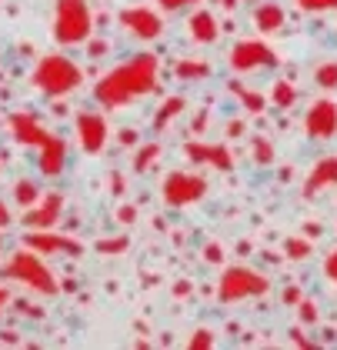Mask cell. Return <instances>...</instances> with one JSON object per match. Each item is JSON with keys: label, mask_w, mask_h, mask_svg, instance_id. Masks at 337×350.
<instances>
[{"label": "cell", "mask_w": 337, "mask_h": 350, "mask_svg": "<svg viewBox=\"0 0 337 350\" xmlns=\"http://www.w3.org/2000/svg\"><path fill=\"white\" fill-rule=\"evenodd\" d=\"M154 87H157V57L137 54L134 60L104 74V81L97 83V100L104 107H124L127 100L151 94Z\"/></svg>", "instance_id": "cell-1"}, {"label": "cell", "mask_w": 337, "mask_h": 350, "mask_svg": "<svg viewBox=\"0 0 337 350\" xmlns=\"http://www.w3.org/2000/svg\"><path fill=\"white\" fill-rule=\"evenodd\" d=\"M10 131L21 144H30V147L40 150V174L44 177H60L64 174V161H67V140L64 137L40 127L34 113H10Z\"/></svg>", "instance_id": "cell-2"}, {"label": "cell", "mask_w": 337, "mask_h": 350, "mask_svg": "<svg viewBox=\"0 0 337 350\" xmlns=\"http://www.w3.org/2000/svg\"><path fill=\"white\" fill-rule=\"evenodd\" d=\"M30 81H34L37 90H44V94H51V97H60V94L77 90L80 81H84V74H80V67L74 60H67L64 54H51L34 67V77H30Z\"/></svg>", "instance_id": "cell-3"}, {"label": "cell", "mask_w": 337, "mask_h": 350, "mask_svg": "<svg viewBox=\"0 0 337 350\" xmlns=\"http://www.w3.org/2000/svg\"><path fill=\"white\" fill-rule=\"evenodd\" d=\"M53 37H57L60 44H67V47L90 37V10H87V0H57Z\"/></svg>", "instance_id": "cell-4"}, {"label": "cell", "mask_w": 337, "mask_h": 350, "mask_svg": "<svg viewBox=\"0 0 337 350\" xmlns=\"http://www.w3.org/2000/svg\"><path fill=\"white\" fill-rule=\"evenodd\" d=\"M7 277H17V280H24L27 287H34L37 294L44 297H53L57 294V280H53V273L47 270V264L37 257V250H21V254H14L10 257V264L3 267Z\"/></svg>", "instance_id": "cell-5"}, {"label": "cell", "mask_w": 337, "mask_h": 350, "mask_svg": "<svg viewBox=\"0 0 337 350\" xmlns=\"http://www.w3.org/2000/svg\"><path fill=\"white\" fill-rule=\"evenodd\" d=\"M267 291H271V280L251 267H227L221 273V284H217V297L224 304L244 300V297H264Z\"/></svg>", "instance_id": "cell-6"}, {"label": "cell", "mask_w": 337, "mask_h": 350, "mask_svg": "<svg viewBox=\"0 0 337 350\" xmlns=\"http://www.w3.org/2000/svg\"><path fill=\"white\" fill-rule=\"evenodd\" d=\"M164 204H171V207H184V204H194V200H201L204 193H208V180L204 177H197V174H181V170H174V174H167L164 177Z\"/></svg>", "instance_id": "cell-7"}, {"label": "cell", "mask_w": 337, "mask_h": 350, "mask_svg": "<svg viewBox=\"0 0 337 350\" xmlns=\"http://www.w3.org/2000/svg\"><path fill=\"white\" fill-rule=\"evenodd\" d=\"M231 67L234 70H258V67H274V64H281V57L274 54L267 44H260V40H237L231 47Z\"/></svg>", "instance_id": "cell-8"}, {"label": "cell", "mask_w": 337, "mask_h": 350, "mask_svg": "<svg viewBox=\"0 0 337 350\" xmlns=\"http://www.w3.org/2000/svg\"><path fill=\"white\" fill-rule=\"evenodd\" d=\"M304 127H308V134L314 140H331V137H337V104L334 100H314V107L308 110Z\"/></svg>", "instance_id": "cell-9"}, {"label": "cell", "mask_w": 337, "mask_h": 350, "mask_svg": "<svg viewBox=\"0 0 337 350\" xmlns=\"http://www.w3.org/2000/svg\"><path fill=\"white\" fill-rule=\"evenodd\" d=\"M77 137L80 147L87 154H101L107 144V124L101 113H90V110H80L77 113Z\"/></svg>", "instance_id": "cell-10"}, {"label": "cell", "mask_w": 337, "mask_h": 350, "mask_svg": "<svg viewBox=\"0 0 337 350\" xmlns=\"http://www.w3.org/2000/svg\"><path fill=\"white\" fill-rule=\"evenodd\" d=\"M121 24H124L134 37H140V40H157V37L164 33L160 17L151 14V10H144V7H127V10H121Z\"/></svg>", "instance_id": "cell-11"}, {"label": "cell", "mask_w": 337, "mask_h": 350, "mask_svg": "<svg viewBox=\"0 0 337 350\" xmlns=\"http://www.w3.org/2000/svg\"><path fill=\"white\" fill-rule=\"evenodd\" d=\"M24 243L37 254H80V247L74 237H60V234H44V230H30Z\"/></svg>", "instance_id": "cell-12"}, {"label": "cell", "mask_w": 337, "mask_h": 350, "mask_svg": "<svg viewBox=\"0 0 337 350\" xmlns=\"http://www.w3.org/2000/svg\"><path fill=\"white\" fill-rule=\"evenodd\" d=\"M184 154L190 161H204L217 170H234V154L224 147V144H187Z\"/></svg>", "instance_id": "cell-13"}, {"label": "cell", "mask_w": 337, "mask_h": 350, "mask_svg": "<svg viewBox=\"0 0 337 350\" xmlns=\"http://www.w3.org/2000/svg\"><path fill=\"white\" fill-rule=\"evenodd\" d=\"M60 211H64V197H60V193H47V197H40V200L30 207V214H27L24 220H27V227H37V230H44V227L57 224Z\"/></svg>", "instance_id": "cell-14"}, {"label": "cell", "mask_w": 337, "mask_h": 350, "mask_svg": "<svg viewBox=\"0 0 337 350\" xmlns=\"http://www.w3.org/2000/svg\"><path fill=\"white\" fill-rule=\"evenodd\" d=\"M331 184H337V157H321V161L314 163L311 177L304 180L301 193H304V197H314V193H321V190L331 187Z\"/></svg>", "instance_id": "cell-15"}, {"label": "cell", "mask_w": 337, "mask_h": 350, "mask_svg": "<svg viewBox=\"0 0 337 350\" xmlns=\"http://www.w3.org/2000/svg\"><path fill=\"white\" fill-rule=\"evenodd\" d=\"M187 27H190V37H194L197 44H214V40H217V33H221L217 21H214V14H208V10H197V14H190Z\"/></svg>", "instance_id": "cell-16"}, {"label": "cell", "mask_w": 337, "mask_h": 350, "mask_svg": "<svg viewBox=\"0 0 337 350\" xmlns=\"http://www.w3.org/2000/svg\"><path fill=\"white\" fill-rule=\"evenodd\" d=\"M287 21L284 7L281 3H260L258 10H254V24H258V30H264V33H274V30H281Z\"/></svg>", "instance_id": "cell-17"}, {"label": "cell", "mask_w": 337, "mask_h": 350, "mask_svg": "<svg viewBox=\"0 0 337 350\" xmlns=\"http://www.w3.org/2000/svg\"><path fill=\"white\" fill-rule=\"evenodd\" d=\"M14 200H17L21 207H27V211H30V207L40 200V187H37L30 177H21V180L14 184Z\"/></svg>", "instance_id": "cell-18"}, {"label": "cell", "mask_w": 337, "mask_h": 350, "mask_svg": "<svg viewBox=\"0 0 337 350\" xmlns=\"http://www.w3.org/2000/svg\"><path fill=\"white\" fill-rule=\"evenodd\" d=\"M231 90L237 94V97H240V104L251 110V113H264V97H260L258 90H247L244 83H237V81L231 83Z\"/></svg>", "instance_id": "cell-19"}, {"label": "cell", "mask_w": 337, "mask_h": 350, "mask_svg": "<svg viewBox=\"0 0 337 350\" xmlns=\"http://www.w3.org/2000/svg\"><path fill=\"white\" fill-rule=\"evenodd\" d=\"M271 100H274V107H290V104L297 100V90H294V83L274 81V87H271Z\"/></svg>", "instance_id": "cell-20"}, {"label": "cell", "mask_w": 337, "mask_h": 350, "mask_svg": "<svg viewBox=\"0 0 337 350\" xmlns=\"http://www.w3.org/2000/svg\"><path fill=\"white\" fill-rule=\"evenodd\" d=\"M157 157H160V144H157V140L144 144V147L134 154V170H137V174H144V170H147V167H151Z\"/></svg>", "instance_id": "cell-21"}, {"label": "cell", "mask_w": 337, "mask_h": 350, "mask_svg": "<svg viewBox=\"0 0 337 350\" xmlns=\"http://www.w3.org/2000/svg\"><path fill=\"white\" fill-rule=\"evenodd\" d=\"M208 74H210V67L201 64V60H181L177 64V77L181 81H204Z\"/></svg>", "instance_id": "cell-22"}, {"label": "cell", "mask_w": 337, "mask_h": 350, "mask_svg": "<svg viewBox=\"0 0 337 350\" xmlns=\"http://www.w3.org/2000/svg\"><path fill=\"white\" fill-rule=\"evenodd\" d=\"M181 110H184V97H167V100L160 104V110H157V117H154V127H157V131H160V127H164V124H167L171 117H177Z\"/></svg>", "instance_id": "cell-23"}, {"label": "cell", "mask_w": 337, "mask_h": 350, "mask_svg": "<svg viewBox=\"0 0 337 350\" xmlns=\"http://www.w3.org/2000/svg\"><path fill=\"white\" fill-rule=\"evenodd\" d=\"M284 250L290 260H308V257H311V241H304V237H287Z\"/></svg>", "instance_id": "cell-24"}, {"label": "cell", "mask_w": 337, "mask_h": 350, "mask_svg": "<svg viewBox=\"0 0 337 350\" xmlns=\"http://www.w3.org/2000/svg\"><path fill=\"white\" fill-rule=\"evenodd\" d=\"M314 81H317V87H324V90H334L337 87V64H321L317 74H314Z\"/></svg>", "instance_id": "cell-25"}, {"label": "cell", "mask_w": 337, "mask_h": 350, "mask_svg": "<svg viewBox=\"0 0 337 350\" xmlns=\"http://www.w3.org/2000/svg\"><path fill=\"white\" fill-rule=\"evenodd\" d=\"M254 157H258L260 167L274 163V147H271V140H264V137H254Z\"/></svg>", "instance_id": "cell-26"}, {"label": "cell", "mask_w": 337, "mask_h": 350, "mask_svg": "<svg viewBox=\"0 0 337 350\" xmlns=\"http://www.w3.org/2000/svg\"><path fill=\"white\" fill-rule=\"evenodd\" d=\"M130 247L127 237H104V241H97V250L101 254H124Z\"/></svg>", "instance_id": "cell-27"}, {"label": "cell", "mask_w": 337, "mask_h": 350, "mask_svg": "<svg viewBox=\"0 0 337 350\" xmlns=\"http://www.w3.org/2000/svg\"><path fill=\"white\" fill-rule=\"evenodd\" d=\"M297 314H301V323H308V327H314V323L321 321V314H317V304H314V300H301V304H297Z\"/></svg>", "instance_id": "cell-28"}, {"label": "cell", "mask_w": 337, "mask_h": 350, "mask_svg": "<svg viewBox=\"0 0 337 350\" xmlns=\"http://www.w3.org/2000/svg\"><path fill=\"white\" fill-rule=\"evenodd\" d=\"M187 347H194V350L214 347V334H210V330H194V334H190V340H187Z\"/></svg>", "instance_id": "cell-29"}, {"label": "cell", "mask_w": 337, "mask_h": 350, "mask_svg": "<svg viewBox=\"0 0 337 350\" xmlns=\"http://www.w3.org/2000/svg\"><path fill=\"white\" fill-rule=\"evenodd\" d=\"M301 10H327V7H337V0H297Z\"/></svg>", "instance_id": "cell-30"}, {"label": "cell", "mask_w": 337, "mask_h": 350, "mask_svg": "<svg viewBox=\"0 0 337 350\" xmlns=\"http://www.w3.org/2000/svg\"><path fill=\"white\" fill-rule=\"evenodd\" d=\"M324 273H327V280H334L337 284V250L324 257Z\"/></svg>", "instance_id": "cell-31"}, {"label": "cell", "mask_w": 337, "mask_h": 350, "mask_svg": "<svg viewBox=\"0 0 337 350\" xmlns=\"http://www.w3.org/2000/svg\"><path fill=\"white\" fill-rule=\"evenodd\" d=\"M107 51H110L107 40H90V44H87V54L90 57H107Z\"/></svg>", "instance_id": "cell-32"}, {"label": "cell", "mask_w": 337, "mask_h": 350, "mask_svg": "<svg viewBox=\"0 0 337 350\" xmlns=\"http://www.w3.org/2000/svg\"><path fill=\"white\" fill-rule=\"evenodd\" d=\"M204 257H208L210 264H221V260H224V254H221V247H217V243H208V250H204Z\"/></svg>", "instance_id": "cell-33"}, {"label": "cell", "mask_w": 337, "mask_h": 350, "mask_svg": "<svg viewBox=\"0 0 337 350\" xmlns=\"http://www.w3.org/2000/svg\"><path fill=\"white\" fill-rule=\"evenodd\" d=\"M187 3H197V0H160L164 10H181V7H187Z\"/></svg>", "instance_id": "cell-34"}, {"label": "cell", "mask_w": 337, "mask_h": 350, "mask_svg": "<svg viewBox=\"0 0 337 350\" xmlns=\"http://www.w3.org/2000/svg\"><path fill=\"white\" fill-rule=\"evenodd\" d=\"M304 297H301V287H287L284 291V304H301Z\"/></svg>", "instance_id": "cell-35"}, {"label": "cell", "mask_w": 337, "mask_h": 350, "mask_svg": "<svg viewBox=\"0 0 337 350\" xmlns=\"http://www.w3.org/2000/svg\"><path fill=\"white\" fill-rule=\"evenodd\" d=\"M117 217H121V224H134V220H137V211H134V207H121Z\"/></svg>", "instance_id": "cell-36"}, {"label": "cell", "mask_w": 337, "mask_h": 350, "mask_svg": "<svg viewBox=\"0 0 337 350\" xmlns=\"http://www.w3.org/2000/svg\"><path fill=\"white\" fill-rule=\"evenodd\" d=\"M10 220H14V214H10V207L0 200V227H10Z\"/></svg>", "instance_id": "cell-37"}, {"label": "cell", "mask_w": 337, "mask_h": 350, "mask_svg": "<svg viewBox=\"0 0 337 350\" xmlns=\"http://www.w3.org/2000/svg\"><path fill=\"white\" fill-rule=\"evenodd\" d=\"M110 190H114V193H124V190H127V184H124V177H121V174H114V177H110Z\"/></svg>", "instance_id": "cell-38"}, {"label": "cell", "mask_w": 337, "mask_h": 350, "mask_svg": "<svg viewBox=\"0 0 337 350\" xmlns=\"http://www.w3.org/2000/svg\"><path fill=\"white\" fill-rule=\"evenodd\" d=\"M121 144H127V147L130 144H137V131H130V127L127 131H121Z\"/></svg>", "instance_id": "cell-39"}, {"label": "cell", "mask_w": 337, "mask_h": 350, "mask_svg": "<svg viewBox=\"0 0 337 350\" xmlns=\"http://www.w3.org/2000/svg\"><path fill=\"white\" fill-rule=\"evenodd\" d=\"M174 294H177V297H187V294H190V284H187V280H181V284L174 287Z\"/></svg>", "instance_id": "cell-40"}, {"label": "cell", "mask_w": 337, "mask_h": 350, "mask_svg": "<svg viewBox=\"0 0 337 350\" xmlns=\"http://www.w3.org/2000/svg\"><path fill=\"white\" fill-rule=\"evenodd\" d=\"M240 134H244V124H237V120H234V124H231V137H240Z\"/></svg>", "instance_id": "cell-41"}, {"label": "cell", "mask_w": 337, "mask_h": 350, "mask_svg": "<svg viewBox=\"0 0 337 350\" xmlns=\"http://www.w3.org/2000/svg\"><path fill=\"white\" fill-rule=\"evenodd\" d=\"M7 300H10V294H7V291L0 287V310H3V304H7Z\"/></svg>", "instance_id": "cell-42"}, {"label": "cell", "mask_w": 337, "mask_h": 350, "mask_svg": "<svg viewBox=\"0 0 337 350\" xmlns=\"http://www.w3.org/2000/svg\"><path fill=\"white\" fill-rule=\"evenodd\" d=\"M0 254H3V237H0Z\"/></svg>", "instance_id": "cell-43"}]
</instances>
